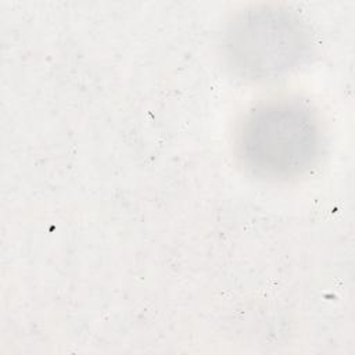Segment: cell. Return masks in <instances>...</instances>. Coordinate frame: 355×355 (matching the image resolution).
Wrapping results in <instances>:
<instances>
[{"label": "cell", "mask_w": 355, "mask_h": 355, "mask_svg": "<svg viewBox=\"0 0 355 355\" xmlns=\"http://www.w3.org/2000/svg\"><path fill=\"white\" fill-rule=\"evenodd\" d=\"M229 55L234 67L251 78H272L290 71L306 54V33L283 11L262 10L243 15L233 25Z\"/></svg>", "instance_id": "7a4b0ae2"}, {"label": "cell", "mask_w": 355, "mask_h": 355, "mask_svg": "<svg viewBox=\"0 0 355 355\" xmlns=\"http://www.w3.org/2000/svg\"><path fill=\"white\" fill-rule=\"evenodd\" d=\"M248 169L270 179H290L313 166L322 148L318 119L298 101L261 104L247 114L237 135Z\"/></svg>", "instance_id": "6da1fadb"}]
</instances>
